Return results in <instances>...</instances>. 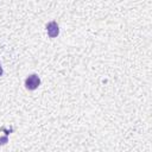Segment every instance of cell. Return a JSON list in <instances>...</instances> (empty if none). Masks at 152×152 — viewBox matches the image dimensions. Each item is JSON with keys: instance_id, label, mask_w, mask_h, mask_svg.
<instances>
[{"instance_id": "1", "label": "cell", "mask_w": 152, "mask_h": 152, "mask_svg": "<svg viewBox=\"0 0 152 152\" xmlns=\"http://www.w3.org/2000/svg\"><path fill=\"white\" fill-rule=\"evenodd\" d=\"M40 86V78L37 74H31L25 78V88L28 90H36Z\"/></svg>"}, {"instance_id": "2", "label": "cell", "mask_w": 152, "mask_h": 152, "mask_svg": "<svg viewBox=\"0 0 152 152\" xmlns=\"http://www.w3.org/2000/svg\"><path fill=\"white\" fill-rule=\"evenodd\" d=\"M46 32H48V36L50 38H56L58 34H59V26L57 24V21L52 20L50 23L46 24Z\"/></svg>"}, {"instance_id": "3", "label": "cell", "mask_w": 152, "mask_h": 152, "mask_svg": "<svg viewBox=\"0 0 152 152\" xmlns=\"http://www.w3.org/2000/svg\"><path fill=\"white\" fill-rule=\"evenodd\" d=\"M7 142H8V138H7V135H5V137H1V138H0V146L5 145V144H7Z\"/></svg>"}, {"instance_id": "4", "label": "cell", "mask_w": 152, "mask_h": 152, "mask_svg": "<svg viewBox=\"0 0 152 152\" xmlns=\"http://www.w3.org/2000/svg\"><path fill=\"white\" fill-rule=\"evenodd\" d=\"M2 74H4V69H2V66H1V63H0V77L2 76Z\"/></svg>"}]
</instances>
